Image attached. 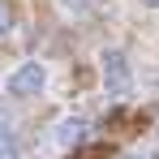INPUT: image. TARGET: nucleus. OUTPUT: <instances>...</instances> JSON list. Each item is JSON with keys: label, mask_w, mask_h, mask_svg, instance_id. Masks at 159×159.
Instances as JSON below:
<instances>
[{"label": "nucleus", "mask_w": 159, "mask_h": 159, "mask_svg": "<svg viewBox=\"0 0 159 159\" xmlns=\"http://www.w3.org/2000/svg\"><path fill=\"white\" fill-rule=\"evenodd\" d=\"M0 30H9V9H4V0H0Z\"/></svg>", "instance_id": "nucleus-5"}, {"label": "nucleus", "mask_w": 159, "mask_h": 159, "mask_svg": "<svg viewBox=\"0 0 159 159\" xmlns=\"http://www.w3.org/2000/svg\"><path fill=\"white\" fill-rule=\"evenodd\" d=\"M142 4H151V9H159V0H142Z\"/></svg>", "instance_id": "nucleus-6"}, {"label": "nucleus", "mask_w": 159, "mask_h": 159, "mask_svg": "<svg viewBox=\"0 0 159 159\" xmlns=\"http://www.w3.org/2000/svg\"><path fill=\"white\" fill-rule=\"evenodd\" d=\"M48 86V65L43 60H22L9 78H4V90L13 95V99H30V95H39Z\"/></svg>", "instance_id": "nucleus-1"}, {"label": "nucleus", "mask_w": 159, "mask_h": 159, "mask_svg": "<svg viewBox=\"0 0 159 159\" xmlns=\"http://www.w3.org/2000/svg\"><path fill=\"white\" fill-rule=\"evenodd\" d=\"M82 138H86V120H78V116H65V120L56 125V142H60V146H78Z\"/></svg>", "instance_id": "nucleus-3"}, {"label": "nucleus", "mask_w": 159, "mask_h": 159, "mask_svg": "<svg viewBox=\"0 0 159 159\" xmlns=\"http://www.w3.org/2000/svg\"><path fill=\"white\" fill-rule=\"evenodd\" d=\"M0 159H22L17 151V138H13V120L0 112Z\"/></svg>", "instance_id": "nucleus-4"}, {"label": "nucleus", "mask_w": 159, "mask_h": 159, "mask_svg": "<svg viewBox=\"0 0 159 159\" xmlns=\"http://www.w3.org/2000/svg\"><path fill=\"white\" fill-rule=\"evenodd\" d=\"M99 69H103V86L112 95H125L129 90V56L120 52V48H107L99 56Z\"/></svg>", "instance_id": "nucleus-2"}]
</instances>
